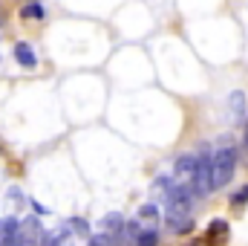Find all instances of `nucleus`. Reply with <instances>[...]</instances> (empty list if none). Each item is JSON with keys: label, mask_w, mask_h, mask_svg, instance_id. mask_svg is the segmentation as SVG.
Here are the masks:
<instances>
[{"label": "nucleus", "mask_w": 248, "mask_h": 246, "mask_svg": "<svg viewBox=\"0 0 248 246\" xmlns=\"http://www.w3.org/2000/svg\"><path fill=\"white\" fill-rule=\"evenodd\" d=\"M159 244V232L150 226V229H141V235H139V244L136 246H156Z\"/></svg>", "instance_id": "9"}, {"label": "nucleus", "mask_w": 248, "mask_h": 246, "mask_svg": "<svg viewBox=\"0 0 248 246\" xmlns=\"http://www.w3.org/2000/svg\"><path fill=\"white\" fill-rule=\"evenodd\" d=\"M243 139H246V145H248V116H246V127H243Z\"/></svg>", "instance_id": "16"}, {"label": "nucleus", "mask_w": 248, "mask_h": 246, "mask_svg": "<svg viewBox=\"0 0 248 246\" xmlns=\"http://www.w3.org/2000/svg\"><path fill=\"white\" fill-rule=\"evenodd\" d=\"M196 165H199V157H179L176 159V177L182 180L185 185H190V180H193V174H196Z\"/></svg>", "instance_id": "5"}, {"label": "nucleus", "mask_w": 248, "mask_h": 246, "mask_svg": "<svg viewBox=\"0 0 248 246\" xmlns=\"http://www.w3.org/2000/svg\"><path fill=\"white\" fill-rule=\"evenodd\" d=\"M20 15H23V18H41V15H44V9H41L38 3H29V6H26Z\"/></svg>", "instance_id": "14"}, {"label": "nucleus", "mask_w": 248, "mask_h": 246, "mask_svg": "<svg viewBox=\"0 0 248 246\" xmlns=\"http://www.w3.org/2000/svg\"><path fill=\"white\" fill-rule=\"evenodd\" d=\"M228 107H231V113H234V119H240L243 113H246V96L237 90V93H231V99H228Z\"/></svg>", "instance_id": "7"}, {"label": "nucleus", "mask_w": 248, "mask_h": 246, "mask_svg": "<svg viewBox=\"0 0 248 246\" xmlns=\"http://www.w3.org/2000/svg\"><path fill=\"white\" fill-rule=\"evenodd\" d=\"M15 58H17L20 67H26V70H35L38 67V55H35V50L29 44H17L15 47Z\"/></svg>", "instance_id": "6"}, {"label": "nucleus", "mask_w": 248, "mask_h": 246, "mask_svg": "<svg viewBox=\"0 0 248 246\" xmlns=\"http://www.w3.org/2000/svg\"><path fill=\"white\" fill-rule=\"evenodd\" d=\"M246 203H248V185H243V188L231 197V206H234V209H243Z\"/></svg>", "instance_id": "11"}, {"label": "nucleus", "mask_w": 248, "mask_h": 246, "mask_svg": "<svg viewBox=\"0 0 248 246\" xmlns=\"http://www.w3.org/2000/svg\"><path fill=\"white\" fill-rule=\"evenodd\" d=\"M69 226L75 229V235H90V226H87V220H84V217H72V220H69Z\"/></svg>", "instance_id": "13"}, {"label": "nucleus", "mask_w": 248, "mask_h": 246, "mask_svg": "<svg viewBox=\"0 0 248 246\" xmlns=\"http://www.w3.org/2000/svg\"><path fill=\"white\" fill-rule=\"evenodd\" d=\"M208 235H211V241H225L228 238V223L225 220H211Z\"/></svg>", "instance_id": "8"}, {"label": "nucleus", "mask_w": 248, "mask_h": 246, "mask_svg": "<svg viewBox=\"0 0 248 246\" xmlns=\"http://www.w3.org/2000/svg\"><path fill=\"white\" fill-rule=\"evenodd\" d=\"M90 246H113V238H110V235H95V238L90 241Z\"/></svg>", "instance_id": "15"}, {"label": "nucleus", "mask_w": 248, "mask_h": 246, "mask_svg": "<svg viewBox=\"0 0 248 246\" xmlns=\"http://www.w3.org/2000/svg\"><path fill=\"white\" fill-rule=\"evenodd\" d=\"M32 3H38V0H32Z\"/></svg>", "instance_id": "17"}, {"label": "nucleus", "mask_w": 248, "mask_h": 246, "mask_svg": "<svg viewBox=\"0 0 248 246\" xmlns=\"http://www.w3.org/2000/svg\"><path fill=\"white\" fill-rule=\"evenodd\" d=\"M139 235H141V226L136 220H127L122 229L116 232V246H136L139 244Z\"/></svg>", "instance_id": "4"}, {"label": "nucleus", "mask_w": 248, "mask_h": 246, "mask_svg": "<svg viewBox=\"0 0 248 246\" xmlns=\"http://www.w3.org/2000/svg\"><path fill=\"white\" fill-rule=\"evenodd\" d=\"M168 214L190 217V191H187V185H173L168 191Z\"/></svg>", "instance_id": "2"}, {"label": "nucleus", "mask_w": 248, "mask_h": 246, "mask_svg": "<svg viewBox=\"0 0 248 246\" xmlns=\"http://www.w3.org/2000/svg\"><path fill=\"white\" fill-rule=\"evenodd\" d=\"M237 171V148L234 145H219L217 154L211 157V177H214V188H222V185L231 183Z\"/></svg>", "instance_id": "1"}, {"label": "nucleus", "mask_w": 248, "mask_h": 246, "mask_svg": "<svg viewBox=\"0 0 248 246\" xmlns=\"http://www.w3.org/2000/svg\"><path fill=\"white\" fill-rule=\"evenodd\" d=\"M139 217L147 220V223H156V217H159V214H156V206H141V209H139Z\"/></svg>", "instance_id": "12"}, {"label": "nucleus", "mask_w": 248, "mask_h": 246, "mask_svg": "<svg viewBox=\"0 0 248 246\" xmlns=\"http://www.w3.org/2000/svg\"><path fill=\"white\" fill-rule=\"evenodd\" d=\"M124 223H127V220H124L122 214H107V217L101 220V226H104V229H110V232H119Z\"/></svg>", "instance_id": "10"}, {"label": "nucleus", "mask_w": 248, "mask_h": 246, "mask_svg": "<svg viewBox=\"0 0 248 246\" xmlns=\"http://www.w3.org/2000/svg\"><path fill=\"white\" fill-rule=\"evenodd\" d=\"M196 197H205L211 188H214V177H211V159H205V157H199V165H196V174H193V180L187 185Z\"/></svg>", "instance_id": "3"}]
</instances>
